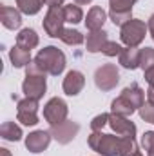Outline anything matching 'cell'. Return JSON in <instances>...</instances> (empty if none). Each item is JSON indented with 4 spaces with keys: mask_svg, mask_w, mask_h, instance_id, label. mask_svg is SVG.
I'll use <instances>...</instances> for the list:
<instances>
[{
    "mask_svg": "<svg viewBox=\"0 0 154 156\" xmlns=\"http://www.w3.org/2000/svg\"><path fill=\"white\" fill-rule=\"evenodd\" d=\"M16 120L24 125H37L38 123V100L27 98V96L24 100H18Z\"/></svg>",
    "mask_w": 154,
    "mask_h": 156,
    "instance_id": "9c48e42d",
    "label": "cell"
},
{
    "mask_svg": "<svg viewBox=\"0 0 154 156\" xmlns=\"http://www.w3.org/2000/svg\"><path fill=\"white\" fill-rule=\"evenodd\" d=\"M118 60H120L121 67L136 69V67H140V49H136V47H123L121 53L118 55Z\"/></svg>",
    "mask_w": 154,
    "mask_h": 156,
    "instance_id": "2e32d148",
    "label": "cell"
},
{
    "mask_svg": "<svg viewBox=\"0 0 154 156\" xmlns=\"http://www.w3.org/2000/svg\"><path fill=\"white\" fill-rule=\"evenodd\" d=\"M9 58H11V64L15 67H27L33 60H31V51L29 49H24L20 45H15L11 51H9Z\"/></svg>",
    "mask_w": 154,
    "mask_h": 156,
    "instance_id": "e0dca14e",
    "label": "cell"
},
{
    "mask_svg": "<svg viewBox=\"0 0 154 156\" xmlns=\"http://www.w3.org/2000/svg\"><path fill=\"white\" fill-rule=\"evenodd\" d=\"M121 49H123V47H121L120 44H116V42H111V40H109V42L103 45L102 53H103L105 56H116V55H120V53H121Z\"/></svg>",
    "mask_w": 154,
    "mask_h": 156,
    "instance_id": "f546056e",
    "label": "cell"
},
{
    "mask_svg": "<svg viewBox=\"0 0 154 156\" xmlns=\"http://www.w3.org/2000/svg\"><path fill=\"white\" fill-rule=\"evenodd\" d=\"M16 45L24 47V49H29V51L35 49L38 45V35H37V31L35 29H29V27L22 29L16 35Z\"/></svg>",
    "mask_w": 154,
    "mask_h": 156,
    "instance_id": "d6986e66",
    "label": "cell"
},
{
    "mask_svg": "<svg viewBox=\"0 0 154 156\" xmlns=\"http://www.w3.org/2000/svg\"><path fill=\"white\" fill-rule=\"evenodd\" d=\"M64 22H65L64 7H49L44 16V31L53 38H60L64 31Z\"/></svg>",
    "mask_w": 154,
    "mask_h": 156,
    "instance_id": "8992f818",
    "label": "cell"
},
{
    "mask_svg": "<svg viewBox=\"0 0 154 156\" xmlns=\"http://www.w3.org/2000/svg\"><path fill=\"white\" fill-rule=\"evenodd\" d=\"M85 85V76L80 73V71H69L65 78H64V93L69 94V96H76L78 93L83 89Z\"/></svg>",
    "mask_w": 154,
    "mask_h": 156,
    "instance_id": "4fadbf2b",
    "label": "cell"
},
{
    "mask_svg": "<svg viewBox=\"0 0 154 156\" xmlns=\"http://www.w3.org/2000/svg\"><path fill=\"white\" fill-rule=\"evenodd\" d=\"M0 156H11V153L7 149H0Z\"/></svg>",
    "mask_w": 154,
    "mask_h": 156,
    "instance_id": "d590c367",
    "label": "cell"
},
{
    "mask_svg": "<svg viewBox=\"0 0 154 156\" xmlns=\"http://www.w3.org/2000/svg\"><path fill=\"white\" fill-rule=\"evenodd\" d=\"M105 20H107V13H105L100 5H94V7H91L89 13H87L85 27H87L89 31H98V29L103 27Z\"/></svg>",
    "mask_w": 154,
    "mask_h": 156,
    "instance_id": "9a60e30c",
    "label": "cell"
},
{
    "mask_svg": "<svg viewBox=\"0 0 154 156\" xmlns=\"http://www.w3.org/2000/svg\"><path fill=\"white\" fill-rule=\"evenodd\" d=\"M16 5H18L20 13L37 15L42 9V5H44V0H16Z\"/></svg>",
    "mask_w": 154,
    "mask_h": 156,
    "instance_id": "44dd1931",
    "label": "cell"
},
{
    "mask_svg": "<svg viewBox=\"0 0 154 156\" xmlns=\"http://www.w3.org/2000/svg\"><path fill=\"white\" fill-rule=\"evenodd\" d=\"M78 131H80V125H78L76 122H69V120H65V122H62V123H58V125H51V136L58 142V144H62V145H65V144H69V142H73V138L78 134Z\"/></svg>",
    "mask_w": 154,
    "mask_h": 156,
    "instance_id": "30bf717a",
    "label": "cell"
},
{
    "mask_svg": "<svg viewBox=\"0 0 154 156\" xmlns=\"http://www.w3.org/2000/svg\"><path fill=\"white\" fill-rule=\"evenodd\" d=\"M47 83H45V73L35 64V60L26 67V80L22 83V91L27 98L40 100L45 94Z\"/></svg>",
    "mask_w": 154,
    "mask_h": 156,
    "instance_id": "277c9868",
    "label": "cell"
},
{
    "mask_svg": "<svg viewBox=\"0 0 154 156\" xmlns=\"http://www.w3.org/2000/svg\"><path fill=\"white\" fill-rule=\"evenodd\" d=\"M140 116L143 118L145 122H149V123H154V104L151 102H147V104H143L140 109Z\"/></svg>",
    "mask_w": 154,
    "mask_h": 156,
    "instance_id": "83f0119b",
    "label": "cell"
},
{
    "mask_svg": "<svg viewBox=\"0 0 154 156\" xmlns=\"http://www.w3.org/2000/svg\"><path fill=\"white\" fill-rule=\"evenodd\" d=\"M64 16H65V22H71V24H78L82 22L83 18V13H82V7L78 4H69V5H64Z\"/></svg>",
    "mask_w": 154,
    "mask_h": 156,
    "instance_id": "7402d4cb",
    "label": "cell"
},
{
    "mask_svg": "<svg viewBox=\"0 0 154 156\" xmlns=\"http://www.w3.org/2000/svg\"><path fill=\"white\" fill-rule=\"evenodd\" d=\"M51 133L49 131H35L31 133L27 138H26V147L31 151V153H42L44 149L49 147V142H51Z\"/></svg>",
    "mask_w": 154,
    "mask_h": 156,
    "instance_id": "7c38bea8",
    "label": "cell"
},
{
    "mask_svg": "<svg viewBox=\"0 0 154 156\" xmlns=\"http://www.w3.org/2000/svg\"><path fill=\"white\" fill-rule=\"evenodd\" d=\"M0 136L7 142H18L22 138V129L15 122H4L0 127Z\"/></svg>",
    "mask_w": 154,
    "mask_h": 156,
    "instance_id": "ffe728a7",
    "label": "cell"
},
{
    "mask_svg": "<svg viewBox=\"0 0 154 156\" xmlns=\"http://www.w3.org/2000/svg\"><path fill=\"white\" fill-rule=\"evenodd\" d=\"M145 80H147L149 87H152V89H154V67H151V69H147V71H145Z\"/></svg>",
    "mask_w": 154,
    "mask_h": 156,
    "instance_id": "4dcf8cb0",
    "label": "cell"
},
{
    "mask_svg": "<svg viewBox=\"0 0 154 156\" xmlns=\"http://www.w3.org/2000/svg\"><path fill=\"white\" fill-rule=\"evenodd\" d=\"M0 22H2V26L7 27V29H18L20 24H22L20 9L9 7V5H2V7H0Z\"/></svg>",
    "mask_w": 154,
    "mask_h": 156,
    "instance_id": "5bb4252c",
    "label": "cell"
},
{
    "mask_svg": "<svg viewBox=\"0 0 154 156\" xmlns=\"http://www.w3.org/2000/svg\"><path fill=\"white\" fill-rule=\"evenodd\" d=\"M107 125L114 131L116 134H120V136H125V138H131V140H134V136H136V125L127 116H121V115H116V113H109Z\"/></svg>",
    "mask_w": 154,
    "mask_h": 156,
    "instance_id": "8fae6325",
    "label": "cell"
},
{
    "mask_svg": "<svg viewBox=\"0 0 154 156\" xmlns=\"http://www.w3.org/2000/svg\"><path fill=\"white\" fill-rule=\"evenodd\" d=\"M107 120H109V113H102V115H98L96 118H93V122H91V129H93V131H102V129L107 125Z\"/></svg>",
    "mask_w": 154,
    "mask_h": 156,
    "instance_id": "f1b7e54d",
    "label": "cell"
},
{
    "mask_svg": "<svg viewBox=\"0 0 154 156\" xmlns=\"http://www.w3.org/2000/svg\"><path fill=\"white\" fill-rule=\"evenodd\" d=\"M147 26L143 20H129L125 26H121V31H120V38L121 42L127 45V47H138L143 38H145V33H147Z\"/></svg>",
    "mask_w": 154,
    "mask_h": 156,
    "instance_id": "5b68a950",
    "label": "cell"
},
{
    "mask_svg": "<svg viewBox=\"0 0 154 156\" xmlns=\"http://www.w3.org/2000/svg\"><path fill=\"white\" fill-rule=\"evenodd\" d=\"M109 42L107 38V33L103 29H98V31H91L87 35V51L89 53H98L103 49V45Z\"/></svg>",
    "mask_w": 154,
    "mask_h": 156,
    "instance_id": "ac0fdd59",
    "label": "cell"
},
{
    "mask_svg": "<svg viewBox=\"0 0 154 156\" xmlns=\"http://www.w3.org/2000/svg\"><path fill=\"white\" fill-rule=\"evenodd\" d=\"M138 0H109V5L113 13H127V11H132V5L136 4Z\"/></svg>",
    "mask_w": 154,
    "mask_h": 156,
    "instance_id": "d4e9b609",
    "label": "cell"
},
{
    "mask_svg": "<svg viewBox=\"0 0 154 156\" xmlns=\"http://www.w3.org/2000/svg\"><path fill=\"white\" fill-rule=\"evenodd\" d=\"M75 2H76L78 5H85V4H91L93 0H75Z\"/></svg>",
    "mask_w": 154,
    "mask_h": 156,
    "instance_id": "e575fe53",
    "label": "cell"
},
{
    "mask_svg": "<svg viewBox=\"0 0 154 156\" xmlns=\"http://www.w3.org/2000/svg\"><path fill=\"white\" fill-rule=\"evenodd\" d=\"M44 4L49 5V7H60L64 4V0H44Z\"/></svg>",
    "mask_w": 154,
    "mask_h": 156,
    "instance_id": "1f68e13d",
    "label": "cell"
},
{
    "mask_svg": "<svg viewBox=\"0 0 154 156\" xmlns=\"http://www.w3.org/2000/svg\"><path fill=\"white\" fill-rule=\"evenodd\" d=\"M109 16H111V20H113V24L114 26H125L129 20H132V11H127V13H113V11H109Z\"/></svg>",
    "mask_w": 154,
    "mask_h": 156,
    "instance_id": "484cf974",
    "label": "cell"
},
{
    "mask_svg": "<svg viewBox=\"0 0 154 156\" xmlns=\"http://www.w3.org/2000/svg\"><path fill=\"white\" fill-rule=\"evenodd\" d=\"M131 156H143V154H142V151H140V149H136V151H134Z\"/></svg>",
    "mask_w": 154,
    "mask_h": 156,
    "instance_id": "8d00e7d4",
    "label": "cell"
},
{
    "mask_svg": "<svg viewBox=\"0 0 154 156\" xmlns=\"http://www.w3.org/2000/svg\"><path fill=\"white\" fill-rule=\"evenodd\" d=\"M143 104H145V93H143V89L138 83H131L129 87H125L121 91V94L116 100H113L111 109H113V113H116V115L131 116Z\"/></svg>",
    "mask_w": 154,
    "mask_h": 156,
    "instance_id": "7a4b0ae2",
    "label": "cell"
},
{
    "mask_svg": "<svg viewBox=\"0 0 154 156\" xmlns=\"http://www.w3.org/2000/svg\"><path fill=\"white\" fill-rule=\"evenodd\" d=\"M147 98H149L151 104H154V89L152 87H149V91H147Z\"/></svg>",
    "mask_w": 154,
    "mask_h": 156,
    "instance_id": "836d02e7",
    "label": "cell"
},
{
    "mask_svg": "<svg viewBox=\"0 0 154 156\" xmlns=\"http://www.w3.org/2000/svg\"><path fill=\"white\" fill-rule=\"evenodd\" d=\"M89 147L102 156H131L138 149L134 140L120 134H103L102 131H93L89 136Z\"/></svg>",
    "mask_w": 154,
    "mask_h": 156,
    "instance_id": "6da1fadb",
    "label": "cell"
},
{
    "mask_svg": "<svg viewBox=\"0 0 154 156\" xmlns=\"http://www.w3.org/2000/svg\"><path fill=\"white\" fill-rule=\"evenodd\" d=\"M118 82H120V73H118V67H116L114 64H103L94 73V83L102 91L114 89Z\"/></svg>",
    "mask_w": 154,
    "mask_h": 156,
    "instance_id": "52a82bcc",
    "label": "cell"
},
{
    "mask_svg": "<svg viewBox=\"0 0 154 156\" xmlns=\"http://www.w3.org/2000/svg\"><path fill=\"white\" fill-rule=\"evenodd\" d=\"M142 147L147 151L149 156H154V131H147L142 138Z\"/></svg>",
    "mask_w": 154,
    "mask_h": 156,
    "instance_id": "4316f807",
    "label": "cell"
},
{
    "mask_svg": "<svg viewBox=\"0 0 154 156\" xmlns=\"http://www.w3.org/2000/svg\"><path fill=\"white\" fill-rule=\"evenodd\" d=\"M60 40L67 45H80L83 42V35L76 29H64L60 35Z\"/></svg>",
    "mask_w": 154,
    "mask_h": 156,
    "instance_id": "603a6c76",
    "label": "cell"
},
{
    "mask_svg": "<svg viewBox=\"0 0 154 156\" xmlns=\"http://www.w3.org/2000/svg\"><path fill=\"white\" fill-rule=\"evenodd\" d=\"M147 27H149V33H151V37L154 40V15L149 18V22H147Z\"/></svg>",
    "mask_w": 154,
    "mask_h": 156,
    "instance_id": "d6a6232c",
    "label": "cell"
},
{
    "mask_svg": "<svg viewBox=\"0 0 154 156\" xmlns=\"http://www.w3.org/2000/svg\"><path fill=\"white\" fill-rule=\"evenodd\" d=\"M35 64L45 75L58 76L65 69V55L58 47L49 45V47H44L38 51V55L35 56Z\"/></svg>",
    "mask_w": 154,
    "mask_h": 156,
    "instance_id": "3957f363",
    "label": "cell"
},
{
    "mask_svg": "<svg viewBox=\"0 0 154 156\" xmlns=\"http://www.w3.org/2000/svg\"><path fill=\"white\" fill-rule=\"evenodd\" d=\"M67 113H69L67 104L62 98H58V96L51 98L45 104V107H44V118L47 120L49 125H58V123L65 122L67 120Z\"/></svg>",
    "mask_w": 154,
    "mask_h": 156,
    "instance_id": "ba28073f",
    "label": "cell"
},
{
    "mask_svg": "<svg viewBox=\"0 0 154 156\" xmlns=\"http://www.w3.org/2000/svg\"><path fill=\"white\" fill-rule=\"evenodd\" d=\"M140 67L143 71L154 67V49L152 47H143L140 49Z\"/></svg>",
    "mask_w": 154,
    "mask_h": 156,
    "instance_id": "cb8c5ba5",
    "label": "cell"
}]
</instances>
